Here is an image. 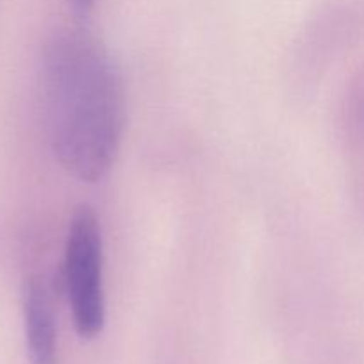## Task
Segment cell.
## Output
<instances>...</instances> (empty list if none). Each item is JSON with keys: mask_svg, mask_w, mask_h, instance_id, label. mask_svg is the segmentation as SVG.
Returning a JSON list of instances; mask_svg holds the SVG:
<instances>
[{"mask_svg": "<svg viewBox=\"0 0 364 364\" xmlns=\"http://www.w3.org/2000/svg\"><path fill=\"white\" fill-rule=\"evenodd\" d=\"M73 7V11L80 16H85L87 13H91L92 6H95V0H68Z\"/></svg>", "mask_w": 364, "mask_h": 364, "instance_id": "277c9868", "label": "cell"}, {"mask_svg": "<svg viewBox=\"0 0 364 364\" xmlns=\"http://www.w3.org/2000/svg\"><path fill=\"white\" fill-rule=\"evenodd\" d=\"M63 283L78 336L92 340L105 326V291L102 226L96 212L87 205L78 206L71 217Z\"/></svg>", "mask_w": 364, "mask_h": 364, "instance_id": "7a4b0ae2", "label": "cell"}, {"mask_svg": "<svg viewBox=\"0 0 364 364\" xmlns=\"http://www.w3.org/2000/svg\"><path fill=\"white\" fill-rule=\"evenodd\" d=\"M43 96L60 166L87 183L103 180L127 124L123 75L109 50L85 31L53 36L43 52Z\"/></svg>", "mask_w": 364, "mask_h": 364, "instance_id": "6da1fadb", "label": "cell"}, {"mask_svg": "<svg viewBox=\"0 0 364 364\" xmlns=\"http://www.w3.org/2000/svg\"><path fill=\"white\" fill-rule=\"evenodd\" d=\"M25 347L31 364H57V322L52 297L45 279L28 276L21 288Z\"/></svg>", "mask_w": 364, "mask_h": 364, "instance_id": "3957f363", "label": "cell"}]
</instances>
